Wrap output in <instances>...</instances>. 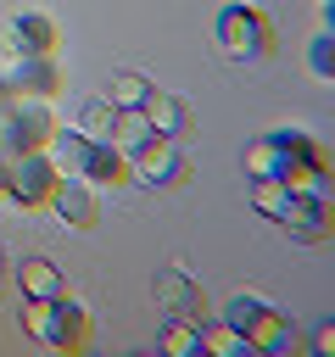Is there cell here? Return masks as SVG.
<instances>
[{
  "mask_svg": "<svg viewBox=\"0 0 335 357\" xmlns=\"http://www.w3.org/2000/svg\"><path fill=\"white\" fill-rule=\"evenodd\" d=\"M246 340H251V351L285 357V351H296V346H302V329H296V318H290V312H279V307L268 301V307H262V318L251 324V335H246Z\"/></svg>",
  "mask_w": 335,
  "mask_h": 357,
  "instance_id": "cell-10",
  "label": "cell"
},
{
  "mask_svg": "<svg viewBox=\"0 0 335 357\" xmlns=\"http://www.w3.org/2000/svg\"><path fill=\"white\" fill-rule=\"evenodd\" d=\"M22 329H28L39 346H50V351H78V346H89V318H84V307H78L73 296H28Z\"/></svg>",
  "mask_w": 335,
  "mask_h": 357,
  "instance_id": "cell-1",
  "label": "cell"
},
{
  "mask_svg": "<svg viewBox=\"0 0 335 357\" xmlns=\"http://www.w3.org/2000/svg\"><path fill=\"white\" fill-rule=\"evenodd\" d=\"M274 223H285V234H290V240H307V245H318V240L335 234V223H329V201H313V195H290V201L279 206Z\"/></svg>",
  "mask_w": 335,
  "mask_h": 357,
  "instance_id": "cell-8",
  "label": "cell"
},
{
  "mask_svg": "<svg viewBox=\"0 0 335 357\" xmlns=\"http://www.w3.org/2000/svg\"><path fill=\"white\" fill-rule=\"evenodd\" d=\"M61 89V67L56 56H17L11 73H0V95H34V100H50Z\"/></svg>",
  "mask_w": 335,
  "mask_h": 357,
  "instance_id": "cell-7",
  "label": "cell"
},
{
  "mask_svg": "<svg viewBox=\"0 0 335 357\" xmlns=\"http://www.w3.org/2000/svg\"><path fill=\"white\" fill-rule=\"evenodd\" d=\"M50 184H56V167L45 151H11L6 156V201H17L22 212L45 206L50 201Z\"/></svg>",
  "mask_w": 335,
  "mask_h": 357,
  "instance_id": "cell-3",
  "label": "cell"
},
{
  "mask_svg": "<svg viewBox=\"0 0 335 357\" xmlns=\"http://www.w3.org/2000/svg\"><path fill=\"white\" fill-rule=\"evenodd\" d=\"M307 67H313V78H324V84L335 78V39H329V33H318V39L307 45Z\"/></svg>",
  "mask_w": 335,
  "mask_h": 357,
  "instance_id": "cell-22",
  "label": "cell"
},
{
  "mask_svg": "<svg viewBox=\"0 0 335 357\" xmlns=\"http://www.w3.org/2000/svg\"><path fill=\"white\" fill-rule=\"evenodd\" d=\"M156 340H162V351H173V357H207V329H201V324L168 318Z\"/></svg>",
  "mask_w": 335,
  "mask_h": 357,
  "instance_id": "cell-15",
  "label": "cell"
},
{
  "mask_svg": "<svg viewBox=\"0 0 335 357\" xmlns=\"http://www.w3.org/2000/svg\"><path fill=\"white\" fill-rule=\"evenodd\" d=\"M17 284H22V296H67V279H61V268L50 257H22Z\"/></svg>",
  "mask_w": 335,
  "mask_h": 357,
  "instance_id": "cell-14",
  "label": "cell"
},
{
  "mask_svg": "<svg viewBox=\"0 0 335 357\" xmlns=\"http://www.w3.org/2000/svg\"><path fill=\"white\" fill-rule=\"evenodd\" d=\"M156 307H162L168 318H184V324H201V329H207V318H212L201 284H195L179 262H173V268H156Z\"/></svg>",
  "mask_w": 335,
  "mask_h": 357,
  "instance_id": "cell-5",
  "label": "cell"
},
{
  "mask_svg": "<svg viewBox=\"0 0 335 357\" xmlns=\"http://www.w3.org/2000/svg\"><path fill=\"white\" fill-rule=\"evenodd\" d=\"M45 156H50V167L56 173H78L84 167V156H89V139H84V128H50V139H45Z\"/></svg>",
  "mask_w": 335,
  "mask_h": 357,
  "instance_id": "cell-13",
  "label": "cell"
},
{
  "mask_svg": "<svg viewBox=\"0 0 335 357\" xmlns=\"http://www.w3.org/2000/svg\"><path fill=\"white\" fill-rule=\"evenodd\" d=\"M218 45H223V56H234V61H257V56L274 50V22H268L257 6L229 0V6L218 11Z\"/></svg>",
  "mask_w": 335,
  "mask_h": 357,
  "instance_id": "cell-2",
  "label": "cell"
},
{
  "mask_svg": "<svg viewBox=\"0 0 335 357\" xmlns=\"http://www.w3.org/2000/svg\"><path fill=\"white\" fill-rule=\"evenodd\" d=\"M151 134H156V128H151V117H145L140 106H128V112H117V117H112V145H117L123 156H134Z\"/></svg>",
  "mask_w": 335,
  "mask_h": 357,
  "instance_id": "cell-16",
  "label": "cell"
},
{
  "mask_svg": "<svg viewBox=\"0 0 335 357\" xmlns=\"http://www.w3.org/2000/svg\"><path fill=\"white\" fill-rule=\"evenodd\" d=\"M6 50L11 56H50L56 50V22L45 11H17L6 22Z\"/></svg>",
  "mask_w": 335,
  "mask_h": 357,
  "instance_id": "cell-9",
  "label": "cell"
},
{
  "mask_svg": "<svg viewBox=\"0 0 335 357\" xmlns=\"http://www.w3.org/2000/svg\"><path fill=\"white\" fill-rule=\"evenodd\" d=\"M290 201V184L285 178H251V206L262 218H279V206Z\"/></svg>",
  "mask_w": 335,
  "mask_h": 357,
  "instance_id": "cell-21",
  "label": "cell"
},
{
  "mask_svg": "<svg viewBox=\"0 0 335 357\" xmlns=\"http://www.w3.org/2000/svg\"><path fill=\"white\" fill-rule=\"evenodd\" d=\"M128 178L134 184H184L190 178V162L179 156V139H162V134H151L134 156H128Z\"/></svg>",
  "mask_w": 335,
  "mask_h": 357,
  "instance_id": "cell-4",
  "label": "cell"
},
{
  "mask_svg": "<svg viewBox=\"0 0 335 357\" xmlns=\"http://www.w3.org/2000/svg\"><path fill=\"white\" fill-rule=\"evenodd\" d=\"M61 223H73V229H89L95 218H100V201H95V184H84L78 173H56V184H50V201H45Z\"/></svg>",
  "mask_w": 335,
  "mask_h": 357,
  "instance_id": "cell-6",
  "label": "cell"
},
{
  "mask_svg": "<svg viewBox=\"0 0 335 357\" xmlns=\"http://www.w3.org/2000/svg\"><path fill=\"white\" fill-rule=\"evenodd\" d=\"M145 95H151V84H145L140 73H112V84H106V100H112L117 112H128V106H145Z\"/></svg>",
  "mask_w": 335,
  "mask_h": 357,
  "instance_id": "cell-19",
  "label": "cell"
},
{
  "mask_svg": "<svg viewBox=\"0 0 335 357\" xmlns=\"http://www.w3.org/2000/svg\"><path fill=\"white\" fill-rule=\"evenodd\" d=\"M290 167H296V162H290V156H285V151H279L268 134H262V139L246 151V178H285Z\"/></svg>",
  "mask_w": 335,
  "mask_h": 357,
  "instance_id": "cell-17",
  "label": "cell"
},
{
  "mask_svg": "<svg viewBox=\"0 0 335 357\" xmlns=\"http://www.w3.org/2000/svg\"><path fill=\"white\" fill-rule=\"evenodd\" d=\"M329 346H335V324H318V329L307 335V351H318V357H324Z\"/></svg>",
  "mask_w": 335,
  "mask_h": 357,
  "instance_id": "cell-23",
  "label": "cell"
},
{
  "mask_svg": "<svg viewBox=\"0 0 335 357\" xmlns=\"http://www.w3.org/2000/svg\"><path fill=\"white\" fill-rule=\"evenodd\" d=\"M0 195H6V151H0Z\"/></svg>",
  "mask_w": 335,
  "mask_h": 357,
  "instance_id": "cell-24",
  "label": "cell"
},
{
  "mask_svg": "<svg viewBox=\"0 0 335 357\" xmlns=\"http://www.w3.org/2000/svg\"><path fill=\"white\" fill-rule=\"evenodd\" d=\"M78 178H84V184H123V178H128V156H123L112 139H89V156H84Z\"/></svg>",
  "mask_w": 335,
  "mask_h": 357,
  "instance_id": "cell-12",
  "label": "cell"
},
{
  "mask_svg": "<svg viewBox=\"0 0 335 357\" xmlns=\"http://www.w3.org/2000/svg\"><path fill=\"white\" fill-rule=\"evenodd\" d=\"M140 112L151 117V128H156L162 139H179V134H190V106H184L179 95H168V89H151Z\"/></svg>",
  "mask_w": 335,
  "mask_h": 357,
  "instance_id": "cell-11",
  "label": "cell"
},
{
  "mask_svg": "<svg viewBox=\"0 0 335 357\" xmlns=\"http://www.w3.org/2000/svg\"><path fill=\"white\" fill-rule=\"evenodd\" d=\"M112 117H117V106L100 95V100H84V112H78V128H84V139H112Z\"/></svg>",
  "mask_w": 335,
  "mask_h": 357,
  "instance_id": "cell-20",
  "label": "cell"
},
{
  "mask_svg": "<svg viewBox=\"0 0 335 357\" xmlns=\"http://www.w3.org/2000/svg\"><path fill=\"white\" fill-rule=\"evenodd\" d=\"M0 273H6V251H0Z\"/></svg>",
  "mask_w": 335,
  "mask_h": 357,
  "instance_id": "cell-25",
  "label": "cell"
},
{
  "mask_svg": "<svg viewBox=\"0 0 335 357\" xmlns=\"http://www.w3.org/2000/svg\"><path fill=\"white\" fill-rule=\"evenodd\" d=\"M262 307H268L262 296H251V290H234V296L223 301V312H218V324H223V329H234V335H251V324L262 318Z\"/></svg>",
  "mask_w": 335,
  "mask_h": 357,
  "instance_id": "cell-18",
  "label": "cell"
}]
</instances>
